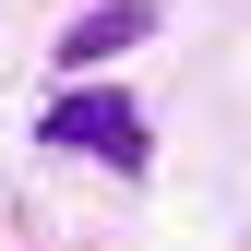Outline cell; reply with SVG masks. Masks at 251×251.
Returning a JSON list of instances; mask_svg holds the SVG:
<instances>
[{"mask_svg":"<svg viewBox=\"0 0 251 251\" xmlns=\"http://www.w3.org/2000/svg\"><path fill=\"white\" fill-rule=\"evenodd\" d=\"M36 144L96 155V168H120V179H144V155H155L144 108H132V96H108V84H72V96H48V108H36Z\"/></svg>","mask_w":251,"mask_h":251,"instance_id":"cell-1","label":"cell"},{"mask_svg":"<svg viewBox=\"0 0 251 251\" xmlns=\"http://www.w3.org/2000/svg\"><path fill=\"white\" fill-rule=\"evenodd\" d=\"M144 36H155V0H96V12H72V24H60V60H72V72H96V60L144 48Z\"/></svg>","mask_w":251,"mask_h":251,"instance_id":"cell-2","label":"cell"}]
</instances>
